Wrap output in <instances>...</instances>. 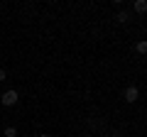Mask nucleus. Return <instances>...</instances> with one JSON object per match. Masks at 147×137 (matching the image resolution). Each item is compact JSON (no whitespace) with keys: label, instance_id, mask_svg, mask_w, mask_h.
<instances>
[{"label":"nucleus","instance_id":"obj_3","mask_svg":"<svg viewBox=\"0 0 147 137\" xmlns=\"http://www.w3.org/2000/svg\"><path fill=\"white\" fill-rule=\"evenodd\" d=\"M145 10H147V3H145V0H137V3H135V12H140V15H142Z\"/></svg>","mask_w":147,"mask_h":137},{"label":"nucleus","instance_id":"obj_8","mask_svg":"<svg viewBox=\"0 0 147 137\" xmlns=\"http://www.w3.org/2000/svg\"><path fill=\"white\" fill-rule=\"evenodd\" d=\"M39 137H49V135H39Z\"/></svg>","mask_w":147,"mask_h":137},{"label":"nucleus","instance_id":"obj_1","mask_svg":"<svg viewBox=\"0 0 147 137\" xmlns=\"http://www.w3.org/2000/svg\"><path fill=\"white\" fill-rule=\"evenodd\" d=\"M17 98H20V95H17V91H5L0 100H3V105H15Z\"/></svg>","mask_w":147,"mask_h":137},{"label":"nucleus","instance_id":"obj_7","mask_svg":"<svg viewBox=\"0 0 147 137\" xmlns=\"http://www.w3.org/2000/svg\"><path fill=\"white\" fill-rule=\"evenodd\" d=\"M0 81H5V71L3 68H0Z\"/></svg>","mask_w":147,"mask_h":137},{"label":"nucleus","instance_id":"obj_4","mask_svg":"<svg viewBox=\"0 0 147 137\" xmlns=\"http://www.w3.org/2000/svg\"><path fill=\"white\" fill-rule=\"evenodd\" d=\"M118 22H120V25H125L127 20H130V12H118V17H115Z\"/></svg>","mask_w":147,"mask_h":137},{"label":"nucleus","instance_id":"obj_2","mask_svg":"<svg viewBox=\"0 0 147 137\" xmlns=\"http://www.w3.org/2000/svg\"><path fill=\"white\" fill-rule=\"evenodd\" d=\"M137 95H140V91H137L135 86L125 88V100H127V103H135V100H137Z\"/></svg>","mask_w":147,"mask_h":137},{"label":"nucleus","instance_id":"obj_6","mask_svg":"<svg viewBox=\"0 0 147 137\" xmlns=\"http://www.w3.org/2000/svg\"><path fill=\"white\" fill-rule=\"evenodd\" d=\"M137 52L145 54V52H147V44H145V42H137Z\"/></svg>","mask_w":147,"mask_h":137},{"label":"nucleus","instance_id":"obj_5","mask_svg":"<svg viewBox=\"0 0 147 137\" xmlns=\"http://www.w3.org/2000/svg\"><path fill=\"white\" fill-rule=\"evenodd\" d=\"M5 137H17V130L15 127H5Z\"/></svg>","mask_w":147,"mask_h":137}]
</instances>
